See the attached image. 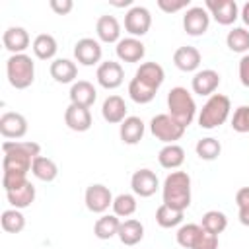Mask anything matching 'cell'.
Segmentation results:
<instances>
[{
    "instance_id": "obj_39",
    "label": "cell",
    "mask_w": 249,
    "mask_h": 249,
    "mask_svg": "<svg viewBox=\"0 0 249 249\" xmlns=\"http://www.w3.org/2000/svg\"><path fill=\"white\" fill-rule=\"evenodd\" d=\"M156 93H158V91L146 88L144 84H140V82L134 80V78H132L130 84H128V95H130V99H132L134 103H140V105L150 103V101L156 97Z\"/></svg>"
},
{
    "instance_id": "obj_28",
    "label": "cell",
    "mask_w": 249,
    "mask_h": 249,
    "mask_svg": "<svg viewBox=\"0 0 249 249\" xmlns=\"http://www.w3.org/2000/svg\"><path fill=\"white\" fill-rule=\"evenodd\" d=\"M33 54L39 58V60H51L54 58L56 51H58V45H56V39L49 33H39L35 39H33Z\"/></svg>"
},
{
    "instance_id": "obj_7",
    "label": "cell",
    "mask_w": 249,
    "mask_h": 249,
    "mask_svg": "<svg viewBox=\"0 0 249 249\" xmlns=\"http://www.w3.org/2000/svg\"><path fill=\"white\" fill-rule=\"evenodd\" d=\"M113 195L109 191V187L101 185V183H93L86 189V195H84V202H86V208L93 214H103L105 210H109V206H113Z\"/></svg>"
},
{
    "instance_id": "obj_25",
    "label": "cell",
    "mask_w": 249,
    "mask_h": 249,
    "mask_svg": "<svg viewBox=\"0 0 249 249\" xmlns=\"http://www.w3.org/2000/svg\"><path fill=\"white\" fill-rule=\"evenodd\" d=\"M49 72H51V78L58 84H74L78 76V66L70 58H54L51 62Z\"/></svg>"
},
{
    "instance_id": "obj_20",
    "label": "cell",
    "mask_w": 249,
    "mask_h": 249,
    "mask_svg": "<svg viewBox=\"0 0 249 249\" xmlns=\"http://www.w3.org/2000/svg\"><path fill=\"white\" fill-rule=\"evenodd\" d=\"M200 51L191 45H183L173 53V64L181 72H195L200 66Z\"/></svg>"
},
{
    "instance_id": "obj_23",
    "label": "cell",
    "mask_w": 249,
    "mask_h": 249,
    "mask_svg": "<svg viewBox=\"0 0 249 249\" xmlns=\"http://www.w3.org/2000/svg\"><path fill=\"white\" fill-rule=\"evenodd\" d=\"M2 43L12 54H21L29 47L31 39H29V33L23 27H8L2 35Z\"/></svg>"
},
{
    "instance_id": "obj_40",
    "label": "cell",
    "mask_w": 249,
    "mask_h": 249,
    "mask_svg": "<svg viewBox=\"0 0 249 249\" xmlns=\"http://www.w3.org/2000/svg\"><path fill=\"white\" fill-rule=\"evenodd\" d=\"M231 128L235 132H249V105H241L233 111L231 117Z\"/></svg>"
},
{
    "instance_id": "obj_3",
    "label": "cell",
    "mask_w": 249,
    "mask_h": 249,
    "mask_svg": "<svg viewBox=\"0 0 249 249\" xmlns=\"http://www.w3.org/2000/svg\"><path fill=\"white\" fill-rule=\"evenodd\" d=\"M230 111H231L230 97L224 93H214L206 99V103L202 105V109L198 113V126L206 128V130L218 128L228 121Z\"/></svg>"
},
{
    "instance_id": "obj_17",
    "label": "cell",
    "mask_w": 249,
    "mask_h": 249,
    "mask_svg": "<svg viewBox=\"0 0 249 249\" xmlns=\"http://www.w3.org/2000/svg\"><path fill=\"white\" fill-rule=\"evenodd\" d=\"M115 53H117L119 60L134 64V62H140L144 58L146 49H144V43L140 39H136V37H124V39H121L117 43Z\"/></svg>"
},
{
    "instance_id": "obj_42",
    "label": "cell",
    "mask_w": 249,
    "mask_h": 249,
    "mask_svg": "<svg viewBox=\"0 0 249 249\" xmlns=\"http://www.w3.org/2000/svg\"><path fill=\"white\" fill-rule=\"evenodd\" d=\"M193 249H218V235H214V233H210L202 228V231H200Z\"/></svg>"
},
{
    "instance_id": "obj_22",
    "label": "cell",
    "mask_w": 249,
    "mask_h": 249,
    "mask_svg": "<svg viewBox=\"0 0 249 249\" xmlns=\"http://www.w3.org/2000/svg\"><path fill=\"white\" fill-rule=\"evenodd\" d=\"M101 115L109 124H121L126 119V103L121 95H109L101 105Z\"/></svg>"
},
{
    "instance_id": "obj_35",
    "label": "cell",
    "mask_w": 249,
    "mask_h": 249,
    "mask_svg": "<svg viewBox=\"0 0 249 249\" xmlns=\"http://www.w3.org/2000/svg\"><path fill=\"white\" fill-rule=\"evenodd\" d=\"M0 224H2V230L4 231H8V233H19L25 228V216L18 208H8V210L2 212Z\"/></svg>"
},
{
    "instance_id": "obj_4",
    "label": "cell",
    "mask_w": 249,
    "mask_h": 249,
    "mask_svg": "<svg viewBox=\"0 0 249 249\" xmlns=\"http://www.w3.org/2000/svg\"><path fill=\"white\" fill-rule=\"evenodd\" d=\"M167 109H169V115L179 124H183L185 128L196 117V103H195L193 95L187 91V88H181V86L169 89V93H167Z\"/></svg>"
},
{
    "instance_id": "obj_27",
    "label": "cell",
    "mask_w": 249,
    "mask_h": 249,
    "mask_svg": "<svg viewBox=\"0 0 249 249\" xmlns=\"http://www.w3.org/2000/svg\"><path fill=\"white\" fill-rule=\"evenodd\" d=\"M6 198H8V202L12 204V208H18V210L27 208V206H31L33 200H35V187H33L31 181H25L21 187H18V189H14V191H8V193H6Z\"/></svg>"
},
{
    "instance_id": "obj_5",
    "label": "cell",
    "mask_w": 249,
    "mask_h": 249,
    "mask_svg": "<svg viewBox=\"0 0 249 249\" xmlns=\"http://www.w3.org/2000/svg\"><path fill=\"white\" fill-rule=\"evenodd\" d=\"M6 76L12 88L27 89L35 80V64L29 54H12L6 60Z\"/></svg>"
},
{
    "instance_id": "obj_8",
    "label": "cell",
    "mask_w": 249,
    "mask_h": 249,
    "mask_svg": "<svg viewBox=\"0 0 249 249\" xmlns=\"http://www.w3.org/2000/svg\"><path fill=\"white\" fill-rule=\"evenodd\" d=\"M152 25V16L150 10L144 6H132L124 14V29L130 33V37H142L150 31Z\"/></svg>"
},
{
    "instance_id": "obj_1",
    "label": "cell",
    "mask_w": 249,
    "mask_h": 249,
    "mask_svg": "<svg viewBox=\"0 0 249 249\" xmlns=\"http://www.w3.org/2000/svg\"><path fill=\"white\" fill-rule=\"evenodd\" d=\"M2 187L4 191H14L21 187L31 171V163L41 156V146L31 140H4L2 142Z\"/></svg>"
},
{
    "instance_id": "obj_12",
    "label": "cell",
    "mask_w": 249,
    "mask_h": 249,
    "mask_svg": "<svg viewBox=\"0 0 249 249\" xmlns=\"http://www.w3.org/2000/svg\"><path fill=\"white\" fill-rule=\"evenodd\" d=\"M101 45L97 39L91 37H84L74 45V58L82 64V66H93L101 60Z\"/></svg>"
},
{
    "instance_id": "obj_19",
    "label": "cell",
    "mask_w": 249,
    "mask_h": 249,
    "mask_svg": "<svg viewBox=\"0 0 249 249\" xmlns=\"http://www.w3.org/2000/svg\"><path fill=\"white\" fill-rule=\"evenodd\" d=\"M68 95H70V103H72V105H80V107H88V109H89V107L95 103V99H97V91H95L93 84L88 82V80H78V82H74Z\"/></svg>"
},
{
    "instance_id": "obj_14",
    "label": "cell",
    "mask_w": 249,
    "mask_h": 249,
    "mask_svg": "<svg viewBox=\"0 0 249 249\" xmlns=\"http://www.w3.org/2000/svg\"><path fill=\"white\" fill-rule=\"evenodd\" d=\"M95 78H97V84L105 89H115L123 84L124 80V72H123V66L115 60H105L97 66V72H95Z\"/></svg>"
},
{
    "instance_id": "obj_16",
    "label": "cell",
    "mask_w": 249,
    "mask_h": 249,
    "mask_svg": "<svg viewBox=\"0 0 249 249\" xmlns=\"http://www.w3.org/2000/svg\"><path fill=\"white\" fill-rule=\"evenodd\" d=\"M64 123L70 130L74 132H86L91 128V113L88 107H80V105H68L66 111H64Z\"/></svg>"
},
{
    "instance_id": "obj_44",
    "label": "cell",
    "mask_w": 249,
    "mask_h": 249,
    "mask_svg": "<svg viewBox=\"0 0 249 249\" xmlns=\"http://www.w3.org/2000/svg\"><path fill=\"white\" fill-rule=\"evenodd\" d=\"M49 6H51V10H53L56 16H66V14L72 12L74 2H72V0H51Z\"/></svg>"
},
{
    "instance_id": "obj_18",
    "label": "cell",
    "mask_w": 249,
    "mask_h": 249,
    "mask_svg": "<svg viewBox=\"0 0 249 249\" xmlns=\"http://www.w3.org/2000/svg\"><path fill=\"white\" fill-rule=\"evenodd\" d=\"M218 86H220V74L212 68L198 70L191 80V88L196 95H208L210 97V95H214Z\"/></svg>"
},
{
    "instance_id": "obj_45",
    "label": "cell",
    "mask_w": 249,
    "mask_h": 249,
    "mask_svg": "<svg viewBox=\"0 0 249 249\" xmlns=\"http://www.w3.org/2000/svg\"><path fill=\"white\" fill-rule=\"evenodd\" d=\"M239 82L249 88V54H243L239 60Z\"/></svg>"
},
{
    "instance_id": "obj_37",
    "label": "cell",
    "mask_w": 249,
    "mask_h": 249,
    "mask_svg": "<svg viewBox=\"0 0 249 249\" xmlns=\"http://www.w3.org/2000/svg\"><path fill=\"white\" fill-rule=\"evenodd\" d=\"M195 150H196V156H198L200 160L212 161V160H216V158L222 154V144H220L216 138L206 136V138H200V140L196 142Z\"/></svg>"
},
{
    "instance_id": "obj_24",
    "label": "cell",
    "mask_w": 249,
    "mask_h": 249,
    "mask_svg": "<svg viewBox=\"0 0 249 249\" xmlns=\"http://www.w3.org/2000/svg\"><path fill=\"white\" fill-rule=\"evenodd\" d=\"M144 130H146V126H144V121L140 117H126L119 126V136L124 144L134 146L142 140Z\"/></svg>"
},
{
    "instance_id": "obj_6",
    "label": "cell",
    "mask_w": 249,
    "mask_h": 249,
    "mask_svg": "<svg viewBox=\"0 0 249 249\" xmlns=\"http://www.w3.org/2000/svg\"><path fill=\"white\" fill-rule=\"evenodd\" d=\"M185 130L187 128L179 124L169 113H160L150 121V132L163 144H175L185 134Z\"/></svg>"
},
{
    "instance_id": "obj_34",
    "label": "cell",
    "mask_w": 249,
    "mask_h": 249,
    "mask_svg": "<svg viewBox=\"0 0 249 249\" xmlns=\"http://www.w3.org/2000/svg\"><path fill=\"white\" fill-rule=\"evenodd\" d=\"M136 198H134V195H130V193H121V195H117L115 198H113V214L115 216H119V218H130L134 212H136Z\"/></svg>"
},
{
    "instance_id": "obj_9",
    "label": "cell",
    "mask_w": 249,
    "mask_h": 249,
    "mask_svg": "<svg viewBox=\"0 0 249 249\" xmlns=\"http://www.w3.org/2000/svg\"><path fill=\"white\" fill-rule=\"evenodd\" d=\"M210 25V14L202 6H191L183 16V29L191 37H200L208 31Z\"/></svg>"
},
{
    "instance_id": "obj_13",
    "label": "cell",
    "mask_w": 249,
    "mask_h": 249,
    "mask_svg": "<svg viewBox=\"0 0 249 249\" xmlns=\"http://www.w3.org/2000/svg\"><path fill=\"white\" fill-rule=\"evenodd\" d=\"M130 187H132V193L142 196V198H148L152 196L158 189H160V181H158V175L152 171V169H138L132 173L130 177Z\"/></svg>"
},
{
    "instance_id": "obj_2",
    "label": "cell",
    "mask_w": 249,
    "mask_h": 249,
    "mask_svg": "<svg viewBox=\"0 0 249 249\" xmlns=\"http://www.w3.org/2000/svg\"><path fill=\"white\" fill-rule=\"evenodd\" d=\"M163 204L185 212L191 204V177L187 171H171L161 185Z\"/></svg>"
},
{
    "instance_id": "obj_31",
    "label": "cell",
    "mask_w": 249,
    "mask_h": 249,
    "mask_svg": "<svg viewBox=\"0 0 249 249\" xmlns=\"http://www.w3.org/2000/svg\"><path fill=\"white\" fill-rule=\"evenodd\" d=\"M119 228H121V220L119 216L115 214H103L95 220L93 224V233L97 239H111L113 235L119 233Z\"/></svg>"
},
{
    "instance_id": "obj_15",
    "label": "cell",
    "mask_w": 249,
    "mask_h": 249,
    "mask_svg": "<svg viewBox=\"0 0 249 249\" xmlns=\"http://www.w3.org/2000/svg\"><path fill=\"white\" fill-rule=\"evenodd\" d=\"M134 80H138V82L144 84L146 88L158 91L160 86H161L163 80H165V72H163L161 64H158V62H142V64L136 68V72H134Z\"/></svg>"
},
{
    "instance_id": "obj_33",
    "label": "cell",
    "mask_w": 249,
    "mask_h": 249,
    "mask_svg": "<svg viewBox=\"0 0 249 249\" xmlns=\"http://www.w3.org/2000/svg\"><path fill=\"white\" fill-rule=\"evenodd\" d=\"M226 45L230 51L245 54L249 51V31L245 27H233L226 35Z\"/></svg>"
},
{
    "instance_id": "obj_26",
    "label": "cell",
    "mask_w": 249,
    "mask_h": 249,
    "mask_svg": "<svg viewBox=\"0 0 249 249\" xmlns=\"http://www.w3.org/2000/svg\"><path fill=\"white\" fill-rule=\"evenodd\" d=\"M117 235H119V239H121L123 245L132 247V245H136V243L142 241V237H144V226H142V222H138L134 218H128V220L121 222V228H119V233Z\"/></svg>"
},
{
    "instance_id": "obj_30",
    "label": "cell",
    "mask_w": 249,
    "mask_h": 249,
    "mask_svg": "<svg viewBox=\"0 0 249 249\" xmlns=\"http://www.w3.org/2000/svg\"><path fill=\"white\" fill-rule=\"evenodd\" d=\"M31 173H33L39 181L51 183V181H54L56 175H58V165H56L51 158H47V156H37V158L33 160V163H31Z\"/></svg>"
},
{
    "instance_id": "obj_41",
    "label": "cell",
    "mask_w": 249,
    "mask_h": 249,
    "mask_svg": "<svg viewBox=\"0 0 249 249\" xmlns=\"http://www.w3.org/2000/svg\"><path fill=\"white\" fill-rule=\"evenodd\" d=\"M235 202L239 208V222L243 226H249V187H241L235 193Z\"/></svg>"
},
{
    "instance_id": "obj_10",
    "label": "cell",
    "mask_w": 249,
    "mask_h": 249,
    "mask_svg": "<svg viewBox=\"0 0 249 249\" xmlns=\"http://www.w3.org/2000/svg\"><path fill=\"white\" fill-rule=\"evenodd\" d=\"M204 8L220 25H231L239 18V8L235 0H206Z\"/></svg>"
},
{
    "instance_id": "obj_11",
    "label": "cell",
    "mask_w": 249,
    "mask_h": 249,
    "mask_svg": "<svg viewBox=\"0 0 249 249\" xmlns=\"http://www.w3.org/2000/svg\"><path fill=\"white\" fill-rule=\"evenodd\" d=\"M0 134L8 140H19L27 134V119L21 113L8 111L0 117Z\"/></svg>"
},
{
    "instance_id": "obj_32",
    "label": "cell",
    "mask_w": 249,
    "mask_h": 249,
    "mask_svg": "<svg viewBox=\"0 0 249 249\" xmlns=\"http://www.w3.org/2000/svg\"><path fill=\"white\" fill-rule=\"evenodd\" d=\"M183 214H185V212L175 210V208H171V206H167V204H160L158 210H156V222H158L160 228H165V230L177 228V226L183 222Z\"/></svg>"
},
{
    "instance_id": "obj_36",
    "label": "cell",
    "mask_w": 249,
    "mask_h": 249,
    "mask_svg": "<svg viewBox=\"0 0 249 249\" xmlns=\"http://www.w3.org/2000/svg\"><path fill=\"white\" fill-rule=\"evenodd\" d=\"M200 226H202L206 231H210V233H214V235H220V233L228 228V218H226V214L220 212V210H208V212L202 214Z\"/></svg>"
},
{
    "instance_id": "obj_46",
    "label": "cell",
    "mask_w": 249,
    "mask_h": 249,
    "mask_svg": "<svg viewBox=\"0 0 249 249\" xmlns=\"http://www.w3.org/2000/svg\"><path fill=\"white\" fill-rule=\"evenodd\" d=\"M241 19H243V23L249 27V2H245L243 8H241Z\"/></svg>"
},
{
    "instance_id": "obj_21",
    "label": "cell",
    "mask_w": 249,
    "mask_h": 249,
    "mask_svg": "<svg viewBox=\"0 0 249 249\" xmlns=\"http://www.w3.org/2000/svg\"><path fill=\"white\" fill-rule=\"evenodd\" d=\"M95 33L101 43H119L121 41V23L117 21L115 16H99L95 23Z\"/></svg>"
},
{
    "instance_id": "obj_29",
    "label": "cell",
    "mask_w": 249,
    "mask_h": 249,
    "mask_svg": "<svg viewBox=\"0 0 249 249\" xmlns=\"http://www.w3.org/2000/svg\"><path fill=\"white\" fill-rule=\"evenodd\" d=\"M158 161L165 169H177L185 161V150L179 144H165L158 154Z\"/></svg>"
},
{
    "instance_id": "obj_43",
    "label": "cell",
    "mask_w": 249,
    "mask_h": 249,
    "mask_svg": "<svg viewBox=\"0 0 249 249\" xmlns=\"http://www.w3.org/2000/svg\"><path fill=\"white\" fill-rule=\"evenodd\" d=\"M158 8L165 14H173V12H179L183 8L189 10V0H158Z\"/></svg>"
},
{
    "instance_id": "obj_38",
    "label": "cell",
    "mask_w": 249,
    "mask_h": 249,
    "mask_svg": "<svg viewBox=\"0 0 249 249\" xmlns=\"http://www.w3.org/2000/svg\"><path fill=\"white\" fill-rule=\"evenodd\" d=\"M200 231H202V226H200V224H183V226L177 230L175 239H177V243H179L181 247L193 249L195 243H196V239H198V235H200Z\"/></svg>"
}]
</instances>
